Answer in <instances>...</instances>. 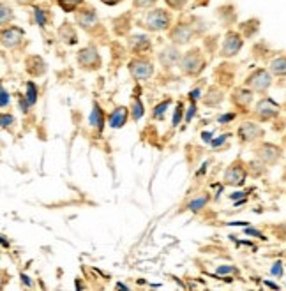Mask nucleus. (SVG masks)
<instances>
[{
  "label": "nucleus",
  "instance_id": "11",
  "mask_svg": "<svg viewBox=\"0 0 286 291\" xmlns=\"http://www.w3.org/2000/svg\"><path fill=\"white\" fill-rule=\"evenodd\" d=\"M261 132H263V131H261V129L256 126V124H244V126L239 129V136L242 139H246V141H248V139L258 138Z\"/></svg>",
  "mask_w": 286,
  "mask_h": 291
},
{
  "label": "nucleus",
  "instance_id": "2",
  "mask_svg": "<svg viewBox=\"0 0 286 291\" xmlns=\"http://www.w3.org/2000/svg\"><path fill=\"white\" fill-rule=\"evenodd\" d=\"M129 71L136 80H147L152 76L154 69H152V64L147 60H133L129 64Z\"/></svg>",
  "mask_w": 286,
  "mask_h": 291
},
{
  "label": "nucleus",
  "instance_id": "36",
  "mask_svg": "<svg viewBox=\"0 0 286 291\" xmlns=\"http://www.w3.org/2000/svg\"><path fill=\"white\" fill-rule=\"evenodd\" d=\"M5 21H7V7H2V23H5Z\"/></svg>",
  "mask_w": 286,
  "mask_h": 291
},
{
  "label": "nucleus",
  "instance_id": "35",
  "mask_svg": "<svg viewBox=\"0 0 286 291\" xmlns=\"http://www.w3.org/2000/svg\"><path fill=\"white\" fill-rule=\"evenodd\" d=\"M226 138H228V136L224 134V136H221V139H215V141H212V147H217V145H221Z\"/></svg>",
  "mask_w": 286,
  "mask_h": 291
},
{
  "label": "nucleus",
  "instance_id": "10",
  "mask_svg": "<svg viewBox=\"0 0 286 291\" xmlns=\"http://www.w3.org/2000/svg\"><path fill=\"white\" fill-rule=\"evenodd\" d=\"M258 115H260L261 118H270L274 117V115L278 113V104H274L270 99H263V101L258 104Z\"/></svg>",
  "mask_w": 286,
  "mask_h": 291
},
{
  "label": "nucleus",
  "instance_id": "20",
  "mask_svg": "<svg viewBox=\"0 0 286 291\" xmlns=\"http://www.w3.org/2000/svg\"><path fill=\"white\" fill-rule=\"evenodd\" d=\"M270 67L276 74H286V59H276L270 64Z\"/></svg>",
  "mask_w": 286,
  "mask_h": 291
},
{
  "label": "nucleus",
  "instance_id": "26",
  "mask_svg": "<svg viewBox=\"0 0 286 291\" xmlns=\"http://www.w3.org/2000/svg\"><path fill=\"white\" fill-rule=\"evenodd\" d=\"M180 118H182V104L179 102L177 110H175V115H173V126H179V124H180Z\"/></svg>",
  "mask_w": 286,
  "mask_h": 291
},
{
  "label": "nucleus",
  "instance_id": "32",
  "mask_svg": "<svg viewBox=\"0 0 286 291\" xmlns=\"http://www.w3.org/2000/svg\"><path fill=\"white\" fill-rule=\"evenodd\" d=\"M7 102H9V96H7V92H5V89H2V108H5Z\"/></svg>",
  "mask_w": 286,
  "mask_h": 291
},
{
  "label": "nucleus",
  "instance_id": "28",
  "mask_svg": "<svg viewBox=\"0 0 286 291\" xmlns=\"http://www.w3.org/2000/svg\"><path fill=\"white\" fill-rule=\"evenodd\" d=\"M156 2V0H135V4L138 5V7H148V5H152Z\"/></svg>",
  "mask_w": 286,
  "mask_h": 291
},
{
  "label": "nucleus",
  "instance_id": "4",
  "mask_svg": "<svg viewBox=\"0 0 286 291\" xmlns=\"http://www.w3.org/2000/svg\"><path fill=\"white\" fill-rule=\"evenodd\" d=\"M240 48H242V39H240L237 34H228L226 41H224V44H223V51H221V55L232 57V55H235Z\"/></svg>",
  "mask_w": 286,
  "mask_h": 291
},
{
  "label": "nucleus",
  "instance_id": "34",
  "mask_svg": "<svg viewBox=\"0 0 286 291\" xmlns=\"http://www.w3.org/2000/svg\"><path fill=\"white\" fill-rule=\"evenodd\" d=\"M246 233H248V235H254V236H258V238H263V236H261V233L260 231H256V229H246Z\"/></svg>",
  "mask_w": 286,
  "mask_h": 291
},
{
  "label": "nucleus",
  "instance_id": "22",
  "mask_svg": "<svg viewBox=\"0 0 286 291\" xmlns=\"http://www.w3.org/2000/svg\"><path fill=\"white\" fill-rule=\"evenodd\" d=\"M60 4V7L64 9V11H74L76 5L80 4L81 0H57Z\"/></svg>",
  "mask_w": 286,
  "mask_h": 291
},
{
  "label": "nucleus",
  "instance_id": "19",
  "mask_svg": "<svg viewBox=\"0 0 286 291\" xmlns=\"http://www.w3.org/2000/svg\"><path fill=\"white\" fill-rule=\"evenodd\" d=\"M27 104H34L37 101V90H36V85L34 83H29L27 85V97H25Z\"/></svg>",
  "mask_w": 286,
  "mask_h": 291
},
{
  "label": "nucleus",
  "instance_id": "27",
  "mask_svg": "<svg viewBox=\"0 0 286 291\" xmlns=\"http://www.w3.org/2000/svg\"><path fill=\"white\" fill-rule=\"evenodd\" d=\"M168 2V5L170 7H173V9H179V7H182L184 5V2L185 0H166Z\"/></svg>",
  "mask_w": 286,
  "mask_h": 291
},
{
  "label": "nucleus",
  "instance_id": "18",
  "mask_svg": "<svg viewBox=\"0 0 286 291\" xmlns=\"http://www.w3.org/2000/svg\"><path fill=\"white\" fill-rule=\"evenodd\" d=\"M233 101L237 102V104L240 106H248L249 102H251V92H248V90H237L235 96H233Z\"/></svg>",
  "mask_w": 286,
  "mask_h": 291
},
{
  "label": "nucleus",
  "instance_id": "13",
  "mask_svg": "<svg viewBox=\"0 0 286 291\" xmlns=\"http://www.w3.org/2000/svg\"><path fill=\"white\" fill-rule=\"evenodd\" d=\"M96 13H94L92 9H87V11H81V13H78V23H80L83 29H89L90 25H94L96 23Z\"/></svg>",
  "mask_w": 286,
  "mask_h": 291
},
{
  "label": "nucleus",
  "instance_id": "14",
  "mask_svg": "<svg viewBox=\"0 0 286 291\" xmlns=\"http://www.w3.org/2000/svg\"><path fill=\"white\" fill-rule=\"evenodd\" d=\"M179 51L175 50V48H166V50L161 53V62L164 64V65H172V64H175L179 60Z\"/></svg>",
  "mask_w": 286,
  "mask_h": 291
},
{
  "label": "nucleus",
  "instance_id": "6",
  "mask_svg": "<svg viewBox=\"0 0 286 291\" xmlns=\"http://www.w3.org/2000/svg\"><path fill=\"white\" fill-rule=\"evenodd\" d=\"M224 180H226V184H232V186H242L246 180V171L240 166H232L224 175Z\"/></svg>",
  "mask_w": 286,
  "mask_h": 291
},
{
  "label": "nucleus",
  "instance_id": "30",
  "mask_svg": "<svg viewBox=\"0 0 286 291\" xmlns=\"http://www.w3.org/2000/svg\"><path fill=\"white\" fill-rule=\"evenodd\" d=\"M228 272H235L233 266H219L217 268V274H228Z\"/></svg>",
  "mask_w": 286,
  "mask_h": 291
},
{
  "label": "nucleus",
  "instance_id": "37",
  "mask_svg": "<svg viewBox=\"0 0 286 291\" xmlns=\"http://www.w3.org/2000/svg\"><path fill=\"white\" fill-rule=\"evenodd\" d=\"M233 118V113L232 115H224L223 118H219V122H228V120H232Z\"/></svg>",
  "mask_w": 286,
  "mask_h": 291
},
{
  "label": "nucleus",
  "instance_id": "24",
  "mask_svg": "<svg viewBox=\"0 0 286 291\" xmlns=\"http://www.w3.org/2000/svg\"><path fill=\"white\" fill-rule=\"evenodd\" d=\"M36 20H37V23L41 27H44L46 25V14H44V11H42V9H36Z\"/></svg>",
  "mask_w": 286,
  "mask_h": 291
},
{
  "label": "nucleus",
  "instance_id": "39",
  "mask_svg": "<svg viewBox=\"0 0 286 291\" xmlns=\"http://www.w3.org/2000/svg\"><path fill=\"white\" fill-rule=\"evenodd\" d=\"M203 139H205V141H209V139H211V132H205V134H203Z\"/></svg>",
  "mask_w": 286,
  "mask_h": 291
},
{
  "label": "nucleus",
  "instance_id": "16",
  "mask_svg": "<svg viewBox=\"0 0 286 291\" xmlns=\"http://www.w3.org/2000/svg\"><path fill=\"white\" fill-rule=\"evenodd\" d=\"M90 124H92L94 127H97L99 131L103 129V124H105V117H103L101 108H99L97 104H94V110H92V113H90Z\"/></svg>",
  "mask_w": 286,
  "mask_h": 291
},
{
  "label": "nucleus",
  "instance_id": "5",
  "mask_svg": "<svg viewBox=\"0 0 286 291\" xmlns=\"http://www.w3.org/2000/svg\"><path fill=\"white\" fill-rule=\"evenodd\" d=\"M78 60H80L81 65L87 67V69H96L97 65H99V57H97V53H96L94 48H87V50L81 51L80 57H78Z\"/></svg>",
  "mask_w": 286,
  "mask_h": 291
},
{
  "label": "nucleus",
  "instance_id": "31",
  "mask_svg": "<svg viewBox=\"0 0 286 291\" xmlns=\"http://www.w3.org/2000/svg\"><path fill=\"white\" fill-rule=\"evenodd\" d=\"M194 110H196V106H194V101H193V104H191V108H189V113H187V117H185V122H191V118H193V115H194Z\"/></svg>",
  "mask_w": 286,
  "mask_h": 291
},
{
  "label": "nucleus",
  "instance_id": "3",
  "mask_svg": "<svg viewBox=\"0 0 286 291\" xmlns=\"http://www.w3.org/2000/svg\"><path fill=\"white\" fill-rule=\"evenodd\" d=\"M168 23H170V16L164 13L163 9H156V11H152V13L147 16V27L150 30L166 29Z\"/></svg>",
  "mask_w": 286,
  "mask_h": 291
},
{
  "label": "nucleus",
  "instance_id": "1",
  "mask_svg": "<svg viewBox=\"0 0 286 291\" xmlns=\"http://www.w3.org/2000/svg\"><path fill=\"white\" fill-rule=\"evenodd\" d=\"M182 69H184L187 74H198V72L202 71L203 59H202V55H200V51L198 50L189 51V53L184 57V60H182Z\"/></svg>",
  "mask_w": 286,
  "mask_h": 291
},
{
  "label": "nucleus",
  "instance_id": "21",
  "mask_svg": "<svg viewBox=\"0 0 286 291\" xmlns=\"http://www.w3.org/2000/svg\"><path fill=\"white\" fill-rule=\"evenodd\" d=\"M207 201H209V196H202V198L193 199V201L189 203V210H200V208L205 207Z\"/></svg>",
  "mask_w": 286,
  "mask_h": 291
},
{
  "label": "nucleus",
  "instance_id": "15",
  "mask_svg": "<svg viewBox=\"0 0 286 291\" xmlns=\"http://www.w3.org/2000/svg\"><path fill=\"white\" fill-rule=\"evenodd\" d=\"M260 156L263 161H267V162H272V161H276L279 157V150L276 147H272V145H265V147L260 150Z\"/></svg>",
  "mask_w": 286,
  "mask_h": 291
},
{
  "label": "nucleus",
  "instance_id": "33",
  "mask_svg": "<svg viewBox=\"0 0 286 291\" xmlns=\"http://www.w3.org/2000/svg\"><path fill=\"white\" fill-rule=\"evenodd\" d=\"M272 274H274V275H281V274H283V266H281V263H276V266L272 268Z\"/></svg>",
  "mask_w": 286,
  "mask_h": 291
},
{
  "label": "nucleus",
  "instance_id": "7",
  "mask_svg": "<svg viewBox=\"0 0 286 291\" xmlns=\"http://www.w3.org/2000/svg\"><path fill=\"white\" fill-rule=\"evenodd\" d=\"M248 83L251 85L252 89L265 90V89H269V85H270V76L267 74L265 71H256L251 78H249Z\"/></svg>",
  "mask_w": 286,
  "mask_h": 291
},
{
  "label": "nucleus",
  "instance_id": "17",
  "mask_svg": "<svg viewBox=\"0 0 286 291\" xmlns=\"http://www.w3.org/2000/svg\"><path fill=\"white\" fill-rule=\"evenodd\" d=\"M131 46L136 51H143V50H147V48H150V41H148V37H145V35H135V37L131 39Z\"/></svg>",
  "mask_w": 286,
  "mask_h": 291
},
{
  "label": "nucleus",
  "instance_id": "25",
  "mask_svg": "<svg viewBox=\"0 0 286 291\" xmlns=\"http://www.w3.org/2000/svg\"><path fill=\"white\" fill-rule=\"evenodd\" d=\"M168 104H170V102L166 101V102H163V104L157 106L156 111H154V117H157V118L163 117V113H166V108H168Z\"/></svg>",
  "mask_w": 286,
  "mask_h": 291
},
{
  "label": "nucleus",
  "instance_id": "8",
  "mask_svg": "<svg viewBox=\"0 0 286 291\" xmlns=\"http://www.w3.org/2000/svg\"><path fill=\"white\" fill-rule=\"evenodd\" d=\"M21 37H23V30L18 29V27H11L9 30L2 32V42L5 46H16Z\"/></svg>",
  "mask_w": 286,
  "mask_h": 291
},
{
  "label": "nucleus",
  "instance_id": "9",
  "mask_svg": "<svg viewBox=\"0 0 286 291\" xmlns=\"http://www.w3.org/2000/svg\"><path fill=\"white\" fill-rule=\"evenodd\" d=\"M191 35H193V30H191V27H187V25H179L177 29L172 32V39L175 42H179V44L187 42L191 39Z\"/></svg>",
  "mask_w": 286,
  "mask_h": 291
},
{
  "label": "nucleus",
  "instance_id": "29",
  "mask_svg": "<svg viewBox=\"0 0 286 291\" xmlns=\"http://www.w3.org/2000/svg\"><path fill=\"white\" fill-rule=\"evenodd\" d=\"M11 122H13V117L11 115H2V127H7V126H11Z\"/></svg>",
  "mask_w": 286,
  "mask_h": 291
},
{
  "label": "nucleus",
  "instance_id": "38",
  "mask_svg": "<svg viewBox=\"0 0 286 291\" xmlns=\"http://www.w3.org/2000/svg\"><path fill=\"white\" fill-rule=\"evenodd\" d=\"M101 2H105V4H109V5H113V4H117V2H120V0H101Z\"/></svg>",
  "mask_w": 286,
  "mask_h": 291
},
{
  "label": "nucleus",
  "instance_id": "23",
  "mask_svg": "<svg viewBox=\"0 0 286 291\" xmlns=\"http://www.w3.org/2000/svg\"><path fill=\"white\" fill-rule=\"evenodd\" d=\"M142 115H143V106L140 102V99H136L135 104H133V118L138 120V118H142Z\"/></svg>",
  "mask_w": 286,
  "mask_h": 291
},
{
  "label": "nucleus",
  "instance_id": "12",
  "mask_svg": "<svg viewBox=\"0 0 286 291\" xmlns=\"http://www.w3.org/2000/svg\"><path fill=\"white\" fill-rule=\"evenodd\" d=\"M127 120V110L126 108H117L113 113L109 115V126L113 127V129H118V127H122Z\"/></svg>",
  "mask_w": 286,
  "mask_h": 291
}]
</instances>
